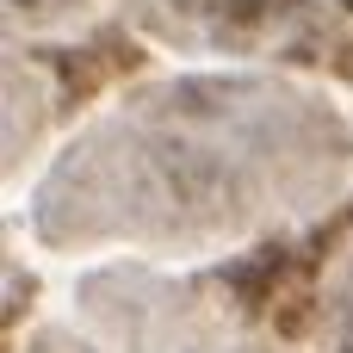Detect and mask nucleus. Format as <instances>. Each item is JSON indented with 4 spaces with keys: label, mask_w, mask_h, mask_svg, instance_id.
<instances>
[{
    "label": "nucleus",
    "mask_w": 353,
    "mask_h": 353,
    "mask_svg": "<svg viewBox=\"0 0 353 353\" xmlns=\"http://www.w3.org/2000/svg\"><path fill=\"white\" fill-rule=\"evenodd\" d=\"M168 6L192 25H205V31H273L304 0H168Z\"/></svg>",
    "instance_id": "obj_1"
},
{
    "label": "nucleus",
    "mask_w": 353,
    "mask_h": 353,
    "mask_svg": "<svg viewBox=\"0 0 353 353\" xmlns=\"http://www.w3.org/2000/svg\"><path fill=\"white\" fill-rule=\"evenodd\" d=\"M341 353H353V292H347V310H341Z\"/></svg>",
    "instance_id": "obj_2"
}]
</instances>
